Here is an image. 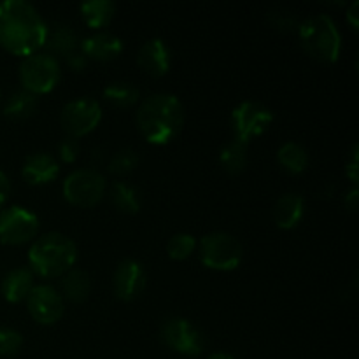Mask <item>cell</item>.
<instances>
[{
  "label": "cell",
  "instance_id": "21",
  "mask_svg": "<svg viewBox=\"0 0 359 359\" xmlns=\"http://www.w3.org/2000/svg\"><path fill=\"white\" fill-rule=\"evenodd\" d=\"M84 23L91 28H104L116 14V4L112 0H86L79 7Z\"/></svg>",
  "mask_w": 359,
  "mask_h": 359
},
{
  "label": "cell",
  "instance_id": "29",
  "mask_svg": "<svg viewBox=\"0 0 359 359\" xmlns=\"http://www.w3.org/2000/svg\"><path fill=\"white\" fill-rule=\"evenodd\" d=\"M23 346V337L13 328H0V356H14Z\"/></svg>",
  "mask_w": 359,
  "mask_h": 359
},
{
  "label": "cell",
  "instance_id": "32",
  "mask_svg": "<svg viewBox=\"0 0 359 359\" xmlns=\"http://www.w3.org/2000/svg\"><path fill=\"white\" fill-rule=\"evenodd\" d=\"M353 156H351V160H349V163H346V174H347V177L351 179V181L354 182V184H356L358 182V177H359V168H358V144H354L353 146Z\"/></svg>",
  "mask_w": 359,
  "mask_h": 359
},
{
  "label": "cell",
  "instance_id": "37",
  "mask_svg": "<svg viewBox=\"0 0 359 359\" xmlns=\"http://www.w3.org/2000/svg\"><path fill=\"white\" fill-rule=\"evenodd\" d=\"M207 359H235V358L231 356V354H226V353H214V354H210Z\"/></svg>",
  "mask_w": 359,
  "mask_h": 359
},
{
  "label": "cell",
  "instance_id": "33",
  "mask_svg": "<svg viewBox=\"0 0 359 359\" xmlns=\"http://www.w3.org/2000/svg\"><path fill=\"white\" fill-rule=\"evenodd\" d=\"M67 63H69V67L72 70H76V72H81V70L86 69L88 58L81 51H76V53H72V55L67 56Z\"/></svg>",
  "mask_w": 359,
  "mask_h": 359
},
{
  "label": "cell",
  "instance_id": "13",
  "mask_svg": "<svg viewBox=\"0 0 359 359\" xmlns=\"http://www.w3.org/2000/svg\"><path fill=\"white\" fill-rule=\"evenodd\" d=\"M146 270H144L142 263H139L137 259H123L112 277L114 294L123 302H132L139 298L146 290Z\"/></svg>",
  "mask_w": 359,
  "mask_h": 359
},
{
  "label": "cell",
  "instance_id": "38",
  "mask_svg": "<svg viewBox=\"0 0 359 359\" xmlns=\"http://www.w3.org/2000/svg\"><path fill=\"white\" fill-rule=\"evenodd\" d=\"M0 97H2V93H0Z\"/></svg>",
  "mask_w": 359,
  "mask_h": 359
},
{
  "label": "cell",
  "instance_id": "31",
  "mask_svg": "<svg viewBox=\"0 0 359 359\" xmlns=\"http://www.w3.org/2000/svg\"><path fill=\"white\" fill-rule=\"evenodd\" d=\"M79 144H77V139H72V137H67L62 142L58 144V154L60 160L65 161V163H74L79 156Z\"/></svg>",
  "mask_w": 359,
  "mask_h": 359
},
{
  "label": "cell",
  "instance_id": "36",
  "mask_svg": "<svg viewBox=\"0 0 359 359\" xmlns=\"http://www.w3.org/2000/svg\"><path fill=\"white\" fill-rule=\"evenodd\" d=\"M358 9H359V2H353V6H351L349 11H347V20H349L351 27H353L354 30H358V27H359Z\"/></svg>",
  "mask_w": 359,
  "mask_h": 359
},
{
  "label": "cell",
  "instance_id": "26",
  "mask_svg": "<svg viewBox=\"0 0 359 359\" xmlns=\"http://www.w3.org/2000/svg\"><path fill=\"white\" fill-rule=\"evenodd\" d=\"M139 88L126 81H114L104 88V98L114 107H132L139 100Z\"/></svg>",
  "mask_w": 359,
  "mask_h": 359
},
{
  "label": "cell",
  "instance_id": "14",
  "mask_svg": "<svg viewBox=\"0 0 359 359\" xmlns=\"http://www.w3.org/2000/svg\"><path fill=\"white\" fill-rule=\"evenodd\" d=\"M137 63L154 77H161L170 70L172 53L163 39H149L142 44L137 55Z\"/></svg>",
  "mask_w": 359,
  "mask_h": 359
},
{
  "label": "cell",
  "instance_id": "15",
  "mask_svg": "<svg viewBox=\"0 0 359 359\" xmlns=\"http://www.w3.org/2000/svg\"><path fill=\"white\" fill-rule=\"evenodd\" d=\"M79 51L86 58L107 62V60H114L121 55L123 41L111 32H97V34L90 35L81 42Z\"/></svg>",
  "mask_w": 359,
  "mask_h": 359
},
{
  "label": "cell",
  "instance_id": "9",
  "mask_svg": "<svg viewBox=\"0 0 359 359\" xmlns=\"http://www.w3.org/2000/svg\"><path fill=\"white\" fill-rule=\"evenodd\" d=\"M102 119V107L95 98L81 97L67 102L60 114L62 128L69 133V137L88 135L98 126Z\"/></svg>",
  "mask_w": 359,
  "mask_h": 359
},
{
  "label": "cell",
  "instance_id": "4",
  "mask_svg": "<svg viewBox=\"0 0 359 359\" xmlns=\"http://www.w3.org/2000/svg\"><path fill=\"white\" fill-rule=\"evenodd\" d=\"M304 51L323 63H335L342 51V37L328 14H316L297 28Z\"/></svg>",
  "mask_w": 359,
  "mask_h": 359
},
{
  "label": "cell",
  "instance_id": "16",
  "mask_svg": "<svg viewBox=\"0 0 359 359\" xmlns=\"http://www.w3.org/2000/svg\"><path fill=\"white\" fill-rule=\"evenodd\" d=\"M60 174V165L51 154L35 153L25 160L21 175L32 186H42L55 181Z\"/></svg>",
  "mask_w": 359,
  "mask_h": 359
},
{
  "label": "cell",
  "instance_id": "6",
  "mask_svg": "<svg viewBox=\"0 0 359 359\" xmlns=\"http://www.w3.org/2000/svg\"><path fill=\"white\" fill-rule=\"evenodd\" d=\"M60 77H62V69L58 60L49 53H34L25 56L20 65V81L23 90L30 91L35 97L55 90Z\"/></svg>",
  "mask_w": 359,
  "mask_h": 359
},
{
  "label": "cell",
  "instance_id": "20",
  "mask_svg": "<svg viewBox=\"0 0 359 359\" xmlns=\"http://www.w3.org/2000/svg\"><path fill=\"white\" fill-rule=\"evenodd\" d=\"M62 298H67L72 304H81L88 298L91 291V279L84 270L70 269L69 272L63 276L62 284Z\"/></svg>",
  "mask_w": 359,
  "mask_h": 359
},
{
  "label": "cell",
  "instance_id": "28",
  "mask_svg": "<svg viewBox=\"0 0 359 359\" xmlns=\"http://www.w3.org/2000/svg\"><path fill=\"white\" fill-rule=\"evenodd\" d=\"M139 165V154L133 149H121L118 153H114V156L109 160V172L116 175H126L137 168Z\"/></svg>",
  "mask_w": 359,
  "mask_h": 359
},
{
  "label": "cell",
  "instance_id": "10",
  "mask_svg": "<svg viewBox=\"0 0 359 359\" xmlns=\"http://www.w3.org/2000/svg\"><path fill=\"white\" fill-rule=\"evenodd\" d=\"M161 339L172 351L189 358L200 356L203 353V347H205V340H203L200 330L195 325H191L188 319L179 318V316L168 318L163 323Z\"/></svg>",
  "mask_w": 359,
  "mask_h": 359
},
{
  "label": "cell",
  "instance_id": "27",
  "mask_svg": "<svg viewBox=\"0 0 359 359\" xmlns=\"http://www.w3.org/2000/svg\"><path fill=\"white\" fill-rule=\"evenodd\" d=\"M196 249V238L189 233H175L167 244V252L175 262L189 258Z\"/></svg>",
  "mask_w": 359,
  "mask_h": 359
},
{
  "label": "cell",
  "instance_id": "5",
  "mask_svg": "<svg viewBox=\"0 0 359 359\" xmlns=\"http://www.w3.org/2000/svg\"><path fill=\"white\" fill-rule=\"evenodd\" d=\"M200 259L210 270L219 272H231L238 269L244 259L242 244L230 233L224 231H212L200 238L198 244Z\"/></svg>",
  "mask_w": 359,
  "mask_h": 359
},
{
  "label": "cell",
  "instance_id": "23",
  "mask_svg": "<svg viewBox=\"0 0 359 359\" xmlns=\"http://www.w3.org/2000/svg\"><path fill=\"white\" fill-rule=\"evenodd\" d=\"M277 161L290 174H302L309 165L307 149L298 142H284L277 151Z\"/></svg>",
  "mask_w": 359,
  "mask_h": 359
},
{
  "label": "cell",
  "instance_id": "24",
  "mask_svg": "<svg viewBox=\"0 0 359 359\" xmlns=\"http://www.w3.org/2000/svg\"><path fill=\"white\" fill-rule=\"evenodd\" d=\"M219 163L230 175L242 174L248 165V146L238 140L224 144L223 149L219 151Z\"/></svg>",
  "mask_w": 359,
  "mask_h": 359
},
{
  "label": "cell",
  "instance_id": "25",
  "mask_svg": "<svg viewBox=\"0 0 359 359\" xmlns=\"http://www.w3.org/2000/svg\"><path fill=\"white\" fill-rule=\"evenodd\" d=\"M111 202L118 210L125 214H137L142 205L139 191L126 182H114L111 188Z\"/></svg>",
  "mask_w": 359,
  "mask_h": 359
},
{
  "label": "cell",
  "instance_id": "2",
  "mask_svg": "<svg viewBox=\"0 0 359 359\" xmlns=\"http://www.w3.org/2000/svg\"><path fill=\"white\" fill-rule=\"evenodd\" d=\"M184 125V107L175 95L154 93L137 109V126L144 139L163 146L179 135Z\"/></svg>",
  "mask_w": 359,
  "mask_h": 359
},
{
  "label": "cell",
  "instance_id": "18",
  "mask_svg": "<svg viewBox=\"0 0 359 359\" xmlns=\"http://www.w3.org/2000/svg\"><path fill=\"white\" fill-rule=\"evenodd\" d=\"M34 290V273L30 269H14L4 277L2 294L11 304H20L27 300L30 291Z\"/></svg>",
  "mask_w": 359,
  "mask_h": 359
},
{
  "label": "cell",
  "instance_id": "35",
  "mask_svg": "<svg viewBox=\"0 0 359 359\" xmlns=\"http://www.w3.org/2000/svg\"><path fill=\"white\" fill-rule=\"evenodd\" d=\"M358 202H359V191L356 188H353L349 193H347L346 198H344V205H346V209L349 210H356Z\"/></svg>",
  "mask_w": 359,
  "mask_h": 359
},
{
  "label": "cell",
  "instance_id": "7",
  "mask_svg": "<svg viewBox=\"0 0 359 359\" xmlns=\"http://www.w3.org/2000/svg\"><path fill=\"white\" fill-rule=\"evenodd\" d=\"M107 182L95 168H79L70 172L62 186L63 196L76 207H93L104 196Z\"/></svg>",
  "mask_w": 359,
  "mask_h": 359
},
{
  "label": "cell",
  "instance_id": "11",
  "mask_svg": "<svg viewBox=\"0 0 359 359\" xmlns=\"http://www.w3.org/2000/svg\"><path fill=\"white\" fill-rule=\"evenodd\" d=\"M39 231V217L25 207L13 205L0 212V244L20 245Z\"/></svg>",
  "mask_w": 359,
  "mask_h": 359
},
{
  "label": "cell",
  "instance_id": "17",
  "mask_svg": "<svg viewBox=\"0 0 359 359\" xmlns=\"http://www.w3.org/2000/svg\"><path fill=\"white\" fill-rule=\"evenodd\" d=\"M305 212V202L298 193H286L279 196L273 205V221L280 230H293L300 224Z\"/></svg>",
  "mask_w": 359,
  "mask_h": 359
},
{
  "label": "cell",
  "instance_id": "22",
  "mask_svg": "<svg viewBox=\"0 0 359 359\" xmlns=\"http://www.w3.org/2000/svg\"><path fill=\"white\" fill-rule=\"evenodd\" d=\"M37 107L39 102L34 93L27 90H18L7 98L6 105H4V116L9 119L21 121V119H28L30 116H34Z\"/></svg>",
  "mask_w": 359,
  "mask_h": 359
},
{
  "label": "cell",
  "instance_id": "8",
  "mask_svg": "<svg viewBox=\"0 0 359 359\" xmlns=\"http://www.w3.org/2000/svg\"><path fill=\"white\" fill-rule=\"evenodd\" d=\"M273 123V112L259 102H241L231 111V128L235 140L248 146L252 139L263 135Z\"/></svg>",
  "mask_w": 359,
  "mask_h": 359
},
{
  "label": "cell",
  "instance_id": "34",
  "mask_svg": "<svg viewBox=\"0 0 359 359\" xmlns=\"http://www.w3.org/2000/svg\"><path fill=\"white\" fill-rule=\"evenodd\" d=\"M9 191H11L9 179H7V175L0 170V207L6 203L7 196H9Z\"/></svg>",
  "mask_w": 359,
  "mask_h": 359
},
{
  "label": "cell",
  "instance_id": "1",
  "mask_svg": "<svg viewBox=\"0 0 359 359\" xmlns=\"http://www.w3.org/2000/svg\"><path fill=\"white\" fill-rule=\"evenodd\" d=\"M48 25L27 0L0 2V46L18 56H30L46 44Z\"/></svg>",
  "mask_w": 359,
  "mask_h": 359
},
{
  "label": "cell",
  "instance_id": "12",
  "mask_svg": "<svg viewBox=\"0 0 359 359\" xmlns=\"http://www.w3.org/2000/svg\"><path fill=\"white\" fill-rule=\"evenodd\" d=\"M27 307L32 318L44 326L58 323L65 312L62 294L48 284L34 286V290L27 297Z\"/></svg>",
  "mask_w": 359,
  "mask_h": 359
},
{
  "label": "cell",
  "instance_id": "3",
  "mask_svg": "<svg viewBox=\"0 0 359 359\" xmlns=\"http://www.w3.org/2000/svg\"><path fill=\"white\" fill-rule=\"evenodd\" d=\"M76 259L77 245L74 244L72 238L58 231L39 237L28 251V265L32 273H37L44 279L65 276L74 266Z\"/></svg>",
  "mask_w": 359,
  "mask_h": 359
},
{
  "label": "cell",
  "instance_id": "19",
  "mask_svg": "<svg viewBox=\"0 0 359 359\" xmlns=\"http://www.w3.org/2000/svg\"><path fill=\"white\" fill-rule=\"evenodd\" d=\"M79 37H77L72 28L67 27V25H58L51 32H48V39H46L44 46L51 51L49 53L51 56L60 55L67 58L72 53L79 51Z\"/></svg>",
  "mask_w": 359,
  "mask_h": 359
},
{
  "label": "cell",
  "instance_id": "30",
  "mask_svg": "<svg viewBox=\"0 0 359 359\" xmlns=\"http://www.w3.org/2000/svg\"><path fill=\"white\" fill-rule=\"evenodd\" d=\"M269 20L270 25H272L276 30L280 32H291V30H297L298 28V20L293 13L290 11H284V9H276L269 14Z\"/></svg>",
  "mask_w": 359,
  "mask_h": 359
}]
</instances>
